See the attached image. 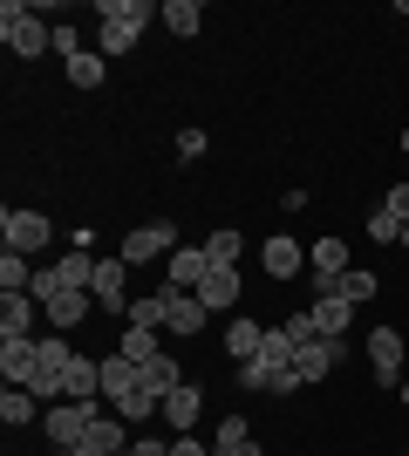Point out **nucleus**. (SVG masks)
I'll use <instances>...</instances> for the list:
<instances>
[{"label":"nucleus","instance_id":"nucleus-1","mask_svg":"<svg viewBox=\"0 0 409 456\" xmlns=\"http://www.w3.org/2000/svg\"><path fill=\"white\" fill-rule=\"evenodd\" d=\"M96 55L110 61V55H130L136 48V35H143V20H157V7L151 0H102L96 7Z\"/></svg>","mask_w":409,"mask_h":456},{"label":"nucleus","instance_id":"nucleus-2","mask_svg":"<svg viewBox=\"0 0 409 456\" xmlns=\"http://www.w3.org/2000/svg\"><path fill=\"white\" fill-rule=\"evenodd\" d=\"M0 41H7V55H20V61H41L48 48H55V28H48V20H35V7L7 0V7H0Z\"/></svg>","mask_w":409,"mask_h":456},{"label":"nucleus","instance_id":"nucleus-3","mask_svg":"<svg viewBox=\"0 0 409 456\" xmlns=\"http://www.w3.org/2000/svg\"><path fill=\"white\" fill-rule=\"evenodd\" d=\"M69 362H76V347L61 341V334H48V341H35V368H28V395L35 402H61V388H69Z\"/></svg>","mask_w":409,"mask_h":456},{"label":"nucleus","instance_id":"nucleus-4","mask_svg":"<svg viewBox=\"0 0 409 456\" xmlns=\"http://www.w3.org/2000/svg\"><path fill=\"white\" fill-rule=\"evenodd\" d=\"M102 409H110V402H48L41 429H48V443H55V450L69 456V450H76V443H82V436H89V429L102 422Z\"/></svg>","mask_w":409,"mask_h":456},{"label":"nucleus","instance_id":"nucleus-5","mask_svg":"<svg viewBox=\"0 0 409 456\" xmlns=\"http://www.w3.org/2000/svg\"><path fill=\"white\" fill-rule=\"evenodd\" d=\"M177 246H184V239H177L171 218H151V225L123 232V266H157V259H171Z\"/></svg>","mask_w":409,"mask_h":456},{"label":"nucleus","instance_id":"nucleus-6","mask_svg":"<svg viewBox=\"0 0 409 456\" xmlns=\"http://www.w3.org/2000/svg\"><path fill=\"white\" fill-rule=\"evenodd\" d=\"M0 239H7V252H48L55 246V225H48V211H28V205H7L0 211Z\"/></svg>","mask_w":409,"mask_h":456},{"label":"nucleus","instance_id":"nucleus-7","mask_svg":"<svg viewBox=\"0 0 409 456\" xmlns=\"http://www.w3.org/2000/svg\"><path fill=\"white\" fill-rule=\"evenodd\" d=\"M341 273H348V239H314V252H307L314 300H321V293H341Z\"/></svg>","mask_w":409,"mask_h":456},{"label":"nucleus","instance_id":"nucleus-8","mask_svg":"<svg viewBox=\"0 0 409 456\" xmlns=\"http://www.w3.org/2000/svg\"><path fill=\"white\" fill-rule=\"evenodd\" d=\"M89 293H96L102 314H117V321H130V266L123 259H96V280H89Z\"/></svg>","mask_w":409,"mask_h":456},{"label":"nucleus","instance_id":"nucleus-9","mask_svg":"<svg viewBox=\"0 0 409 456\" xmlns=\"http://www.w3.org/2000/svg\"><path fill=\"white\" fill-rule=\"evenodd\" d=\"M403 334L396 327H375L369 334V368H375V388H403Z\"/></svg>","mask_w":409,"mask_h":456},{"label":"nucleus","instance_id":"nucleus-10","mask_svg":"<svg viewBox=\"0 0 409 456\" xmlns=\"http://www.w3.org/2000/svg\"><path fill=\"white\" fill-rule=\"evenodd\" d=\"M341 354H348L341 341H307V347H293V375H300V388L328 381L334 368H341Z\"/></svg>","mask_w":409,"mask_h":456},{"label":"nucleus","instance_id":"nucleus-11","mask_svg":"<svg viewBox=\"0 0 409 456\" xmlns=\"http://www.w3.org/2000/svg\"><path fill=\"white\" fill-rule=\"evenodd\" d=\"M164 280H171V293H198V286L212 280V259H205V246H177L171 259H164Z\"/></svg>","mask_w":409,"mask_h":456},{"label":"nucleus","instance_id":"nucleus-12","mask_svg":"<svg viewBox=\"0 0 409 456\" xmlns=\"http://www.w3.org/2000/svg\"><path fill=\"white\" fill-rule=\"evenodd\" d=\"M259 259H266V280H300V273H307V252H300V239H287V232H280V239H266V252H259Z\"/></svg>","mask_w":409,"mask_h":456},{"label":"nucleus","instance_id":"nucleus-13","mask_svg":"<svg viewBox=\"0 0 409 456\" xmlns=\"http://www.w3.org/2000/svg\"><path fill=\"white\" fill-rule=\"evenodd\" d=\"M89 306H96V293H76V286H69V293H55L41 314H48V327H55V334H76V327L89 321Z\"/></svg>","mask_w":409,"mask_h":456},{"label":"nucleus","instance_id":"nucleus-14","mask_svg":"<svg viewBox=\"0 0 409 456\" xmlns=\"http://www.w3.org/2000/svg\"><path fill=\"white\" fill-rule=\"evenodd\" d=\"M314 327H321V341H348L355 300H341V293H321V300H314Z\"/></svg>","mask_w":409,"mask_h":456},{"label":"nucleus","instance_id":"nucleus-15","mask_svg":"<svg viewBox=\"0 0 409 456\" xmlns=\"http://www.w3.org/2000/svg\"><path fill=\"white\" fill-rule=\"evenodd\" d=\"M198 416H205V395H198L192 381H177L171 395H164V422H171L177 436H192V422H198Z\"/></svg>","mask_w":409,"mask_h":456},{"label":"nucleus","instance_id":"nucleus-16","mask_svg":"<svg viewBox=\"0 0 409 456\" xmlns=\"http://www.w3.org/2000/svg\"><path fill=\"white\" fill-rule=\"evenodd\" d=\"M130 395H136V362H123V354H102V402H110V409H123Z\"/></svg>","mask_w":409,"mask_h":456},{"label":"nucleus","instance_id":"nucleus-17","mask_svg":"<svg viewBox=\"0 0 409 456\" xmlns=\"http://www.w3.org/2000/svg\"><path fill=\"white\" fill-rule=\"evenodd\" d=\"M28 368H35V341L28 334H0V375H7V388H20Z\"/></svg>","mask_w":409,"mask_h":456},{"label":"nucleus","instance_id":"nucleus-18","mask_svg":"<svg viewBox=\"0 0 409 456\" xmlns=\"http://www.w3.org/2000/svg\"><path fill=\"white\" fill-rule=\"evenodd\" d=\"M205 321H212V306L198 300V293H171V334H177V341L205 334Z\"/></svg>","mask_w":409,"mask_h":456},{"label":"nucleus","instance_id":"nucleus-19","mask_svg":"<svg viewBox=\"0 0 409 456\" xmlns=\"http://www.w3.org/2000/svg\"><path fill=\"white\" fill-rule=\"evenodd\" d=\"M177 381H184V375H177V362H171V354H157V362H143V368H136V388H143V395H151L157 409H164V395H171Z\"/></svg>","mask_w":409,"mask_h":456},{"label":"nucleus","instance_id":"nucleus-20","mask_svg":"<svg viewBox=\"0 0 409 456\" xmlns=\"http://www.w3.org/2000/svg\"><path fill=\"white\" fill-rule=\"evenodd\" d=\"M198 300L212 306V314H233L239 306V266H212V280L198 286Z\"/></svg>","mask_w":409,"mask_h":456},{"label":"nucleus","instance_id":"nucleus-21","mask_svg":"<svg viewBox=\"0 0 409 456\" xmlns=\"http://www.w3.org/2000/svg\"><path fill=\"white\" fill-rule=\"evenodd\" d=\"M48 416V402H35L28 388H0V422L7 429H28V422H41Z\"/></svg>","mask_w":409,"mask_h":456},{"label":"nucleus","instance_id":"nucleus-22","mask_svg":"<svg viewBox=\"0 0 409 456\" xmlns=\"http://www.w3.org/2000/svg\"><path fill=\"white\" fill-rule=\"evenodd\" d=\"M259 341H266V327H259L253 314H233V327H225V354H233V362H253Z\"/></svg>","mask_w":409,"mask_h":456},{"label":"nucleus","instance_id":"nucleus-23","mask_svg":"<svg viewBox=\"0 0 409 456\" xmlns=\"http://www.w3.org/2000/svg\"><path fill=\"white\" fill-rule=\"evenodd\" d=\"M123 450H130V443H123V422L102 416V422H96V429H89V436H82L69 456H123Z\"/></svg>","mask_w":409,"mask_h":456},{"label":"nucleus","instance_id":"nucleus-24","mask_svg":"<svg viewBox=\"0 0 409 456\" xmlns=\"http://www.w3.org/2000/svg\"><path fill=\"white\" fill-rule=\"evenodd\" d=\"M157 20H164L177 41H192L198 28H205V7H198V0H164V7H157Z\"/></svg>","mask_w":409,"mask_h":456},{"label":"nucleus","instance_id":"nucleus-25","mask_svg":"<svg viewBox=\"0 0 409 456\" xmlns=\"http://www.w3.org/2000/svg\"><path fill=\"white\" fill-rule=\"evenodd\" d=\"M55 273H61V286L89 293V280H96V252H89V246H69V252L55 259Z\"/></svg>","mask_w":409,"mask_h":456},{"label":"nucleus","instance_id":"nucleus-26","mask_svg":"<svg viewBox=\"0 0 409 456\" xmlns=\"http://www.w3.org/2000/svg\"><path fill=\"white\" fill-rule=\"evenodd\" d=\"M130 327H171V286H164V293H136L130 300Z\"/></svg>","mask_w":409,"mask_h":456},{"label":"nucleus","instance_id":"nucleus-27","mask_svg":"<svg viewBox=\"0 0 409 456\" xmlns=\"http://www.w3.org/2000/svg\"><path fill=\"white\" fill-rule=\"evenodd\" d=\"M35 327V293H0V334H28Z\"/></svg>","mask_w":409,"mask_h":456},{"label":"nucleus","instance_id":"nucleus-28","mask_svg":"<svg viewBox=\"0 0 409 456\" xmlns=\"http://www.w3.org/2000/svg\"><path fill=\"white\" fill-rule=\"evenodd\" d=\"M117 354H123V362H136V368H143V362H157V354H164V341H157L151 327H123Z\"/></svg>","mask_w":409,"mask_h":456},{"label":"nucleus","instance_id":"nucleus-29","mask_svg":"<svg viewBox=\"0 0 409 456\" xmlns=\"http://www.w3.org/2000/svg\"><path fill=\"white\" fill-rule=\"evenodd\" d=\"M28 286H35L28 252H0V293H28Z\"/></svg>","mask_w":409,"mask_h":456},{"label":"nucleus","instance_id":"nucleus-30","mask_svg":"<svg viewBox=\"0 0 409 456\" xmlns=\"http://www.w3.org/2000/svg\"><path fill=\"white\" fill-rule=\"evenodd\" d=\"M102 76H110V61H102L96 48H82V55L69 61V82H76V89H102Z\"/></svg>","mask_w":409,"mask_h":456},{"label":"nucleus","instance_id":"nucleus-31","mask_svg":"<svg viewBox=\"0 0 409 456\" xmlns=\"http://www.w3.org/2000/svg\"><path fill=\"white\" fill-rule=\"evenodd\" d=\"M259 362H266L273 375H287V368H293V341H287V327H266V341H259Z\"/></svg>","mask_w":409,"mask_h":456},{"label":"nucleus","instance_id":"nucleus-32","mask_svg":"<svg viewBox=\"0 0 409 456\" xmlns=\"http://www.w3.org/2000/svg\"><path fill=\"white\" fill-rule=\"evenodd\" d=\"M375 293H382V280H375L369 266H348V273H341V300H355V306H369Z\"/></svg>","mask_w":409,"mask_h":456},{"label":"nucleus","instance_id":"nucleus-33","mask_svg":"<svg viewBox=\"0 0 409 456\" xmlns=\"http://www.w3.org/2000/svg\"><path fill=\"white\" fill-rule=\"evenodd\" d=\"M239 252H246V239H239L233 225H225V232H212V239H205V259H212V266H239Z\"/></svg>","mask_w":409,"mask_h":456},{"label":"nucleus","instance_id":"nucleus-34","mask_svg":"<svg viewBox=\"0 0 409 456\" xmlns=\"http://www.w3.org/2000/svg\"><path fill=\"white\" fill-rule=\"evenodd\" d=\"M239 443H253V429H246V416H225L212 429V456H225V450H239Z\"/></svg>","mask_w":409,"mask_h":456},{"label":"nucleus","instance_id":"nucleus-35","mask_svg":"<svg viewBox=\"0 0 409 456\" xmlns=\"http://www.w3.org/2000/svg\"><path fill=\"white\" fill-rule=\"evenodd\" d=\"M369 239H375V246H403V218L375 205V211H369Z\"/></svg>","mask_w":409,"mask_h":456},{"label":"nucleus","instance_id":"nucleus-36","mask_svg":"<svg viewBox=\"0 0 409 456\" xmlns=\"http://www.w3.org/2000/svg\"><path fill=\"white\" fill-rule=\"evenodd\" d=\"M287 341H293V347L321 341V327H314V306H300V314H287Z\"/></svg>","mask_w":409,"mask_h":456},{"label":"nucleus","instance_id":"nucleus-37","mask_svg":"<svg viewBox=\"0 0 409 456\" xmlns=\"http://www.w3.org/2000/svg\"><path fill=\"white\" fill-rule=\"evenodd\" d=\"M55 55H61V61L82 55V28H76V20H55Z\"/></svg>","mask_w":409,"mask_h":456},{"label":"nucleus","instance_id":"nucleus-38","mask_svg":"<svg viewBox=\"0 0 409 456\" xmlns=\"http://www.w3.org/2000/svg\"><path fill=\"white\" fill-rule=\"evenodd\" d=\"M177 157L198 164V157H205V130H177Z\"/></svg>","mask_w":409,"mask_h":456},{"label":"nucleus","instance_id":"nucleus-39","mask_svg":"<svg viewBox=\"0 0 409 456\" xmlns=\"http://www.w3.org/2000/svg\"><path fill=\"white\" fill-rule=\"evenodd\" d=\"M382 211H396V218H403V225H409V184H389V198H382Z\"/></svg>","mask_w":409,"mask_h":456},{"label":"nucleus","instance_id":"nucleus-40","mask_svg":"<svg viewBox=\"0 0 409 456\" xmlns=\"http://www.w3.org/2000/svg\"><path fill=\"white\" fill-rule=\"evenodd\" d=\"M123 456H171V443H157V436H143V443H130Z\"/></svg>","mask_w":409,"mask_h":456},{"label":"nucleus","instance_id":"nucleus-41","mask_svg":"<svg viewBox=\"0 0 409 456\" xmlns=\"http://www.w3.org/2000/svg\"><path fill=\"white\" fill-rule=\"evenodd\" d=\"M171 456H212V443H198V436H177Z\"/></svg>","mask_w":409,"mask_h":456},{"label":"nucleus","instance_id":"nucleus-42","mask_svg":"<svg viewBox=\"0 0 409 456\" xmlns=\"http://www.w3.org/2000/svg\"><path fill=\"white\" fill-rule=\"evenodd\" d=\"M225 456H266V450H259V443H239V450H225Z\"/></svg>","mask_w":409,"mask_h":456},{"label":"nucleus","instance_id":"nucleus-43","mask_svg":"<svg viewBox=\"0 0 409 456\" xmlns=\"http://www.w3.org/2000/svg\"><path fill=\"white\" fill-rule=\"evenodd\" d=\"M396 143H403V157H409V123H403V136H396Z\"/></svg>","mask_w":409,"mask_h":456},{"label":"nucleus","instance_id":"nucleus-44","mask_svg":"<svg viewBox=\"0 0 409 456\" xmlns=\"http://www.w3.org/2000/svg\"><path fill=\"white\" fill-rule=\"evenodd\" d=\"M403 409H409V375H403Z\"/></svg>","mask_w":409,"mask_h":456},{"label":"nucleus","instance_id":"nucleus-45","mask_svg":"<svg viewBox=\"0 0 409 456\" xmlns=\"http://www.w3.org/2000/svg\"><path fill=\"white\" fill-rule=\"evenodd\" d=\"M403 252H409V225H403Z\"/></svg>","mask_w":409,"mask_h":456}]
</instances>
